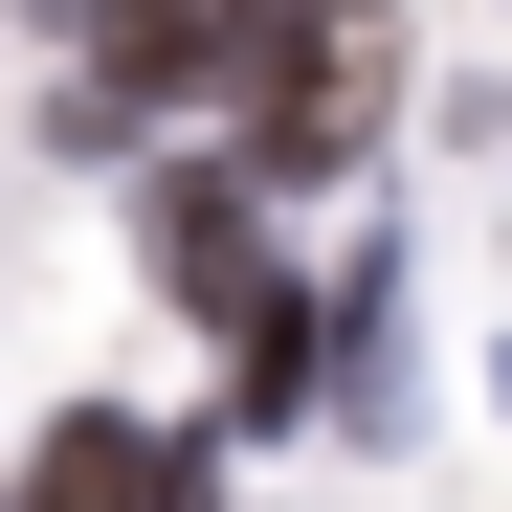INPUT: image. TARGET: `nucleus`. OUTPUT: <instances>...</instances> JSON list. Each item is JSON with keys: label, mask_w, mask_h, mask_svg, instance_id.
<instances>
[{"label": "nucleus", "mask_w": 512, "mask_h": 512, "mask_svg": "<svg viewBox=\"0 0 512 512\" xmlns=\"http://www.w3.org/2000/svg\"><path fill=\"white\" fill-rule=\"evenodd\" d=\"M134 245H156L179 312H223V357H245L223 423H290V401H312V312H290V268H268V201H245V179H156Z\"/></svg>", "instance_id": "obj_1"}, {"label": "nucleus", "mask_w": 512, "mask_h": 512, "mask_svg": "<svg viewBox=\"0 0 512 512\" xmlns=\"http://www.w3.org/2000/svg\"><path fill=\"white\" fill-rule=\"evenodd\" d=\"M67 45H90V90L67 112H268V45H290V0H67Z\"/></svg>", "instance_id": "obj_2"}, {"label": "nucleus", "mask_w": 512, "mask_h": 512, "mask_svg": "<svg viewBox=\"0 0 512 512\" xmlns=\"http://www.w3.org/2000/svg\"><path fill=\"white\" fill-rule=\"evenodd\" d=\"M379 90H401V23H379V0H290L268 112H245V179H334V156L379 134Z\"/></svg>", "instance_id": "obj_3"}, {"label": "nucleus", "mask_w": 512, "mask_h": 512, "mask_svg": "<svg viewBox=\"0 0 512 512\" xmlns=\"http://www.w3.org/2000/svg\"><path fill=\"white\" fill-rule=\"evenodd\" d=\"M23 512H223L156 423H45V468H23Z\"/></svg>", "instance_id": "obj_4"}]
</instances>
